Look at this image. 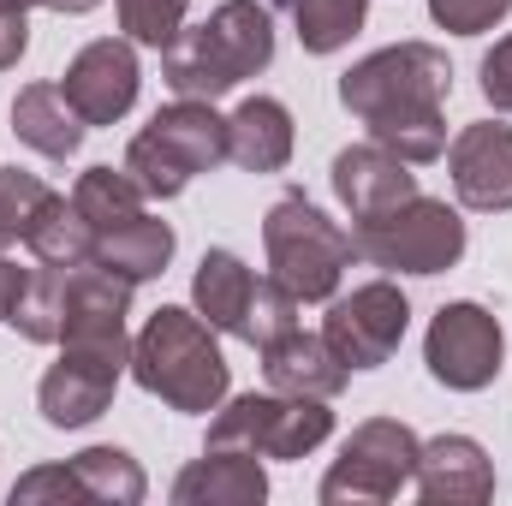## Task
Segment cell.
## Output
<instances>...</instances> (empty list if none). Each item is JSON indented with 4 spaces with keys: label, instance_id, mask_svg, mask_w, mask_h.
I'll use <instances>...</instances> for the list:
<instances>
[{
    "label": "cell",
    "instance_id": "cell-16",
    "mask_svg": "<svg viewBox=\"0 0 512 506\" xmlns=\"http://www.w3.org/2000/svg\"><path fill=\"white\" fill-rule=\"evenodd\" d=\"M173 501L179 506H256L268 501V477L245 447H209L203 459H191L173 477Z\"/></svg>",
    "mask_w": 512,
    "mask_h": 506
},
{
    "label": "cell",
    "instance_id": "cell-25",
    "mask_svg": "<svg viewBox=\"0 0 512 506\" xmlns=\"http://www.w3.org/2000/svg\"><path fill=\"white\" fill-rule=\"evenodd\" d=\"M274 6L292 12V30H298L304 54H334V48H346V42L364 30V12H370V0H274Z\"/></svg>",
    "mask_w": 512,
    "mask_h": 506
},
{
    "label": "cell",
    "instance_id": "cell-18",
    "mask_svg": "<svg viewBox=\"0 0 512 506\" xmlns=\"http://www.w3.org/2000/svg\"><path fill=\"white\" fill-rule=\"evenodd\" d=\"M262 376L274 393H298V399H334L340 387H346V364L328 352V340L322 334H304V328H292L286 340H274V346H262Z\"/></svg>",
    "mask_w": 512,
    "mask_h": 506
},
{
    "label": "cell",
    "instance_id": "cell-8",
    "mask_svg": "<svg viewBox=\"0 0 512 506\" xmlns=\"http://www.w3.org/2000/svg\"><path fill=\"white\" fill-rule=\"evenodd\" d=\"M131 370V340L126 334H72L60 340V364L36 387V411L48 429H84L114 405V387Z\"/></svg>",
    "mask_w": 512,
    "mask_h": 506
},
{
    "label": "cell",
    "instance_id": "cell-36",
    "mask_svg": "<svg viewBox=\"0 0 512 506\" xmlns=\"http://www.w3.org/2000/svg\"><path fill=\"white\" fill-rule=\"evenodd\" d=\"M0 316H6V256H0Z\"/></svg>",
    "mask_w": 512,
    "mask_h": 506
},
{
    "label": "cell",
    "instance_id": "cell-33",
    "mask_svg": "<svg viewBox=\"0 0 512 506\" xmlns=\"http://www.w3.org/2000/svg\"><path fill=\"white\" fill-rule=\"evenodd\" d=\"M24 48H30V24H24V12L0 6V72H6V66H18V60H24Z\"/></svg>",
    "mask_w": 512,
    "mask_h": 506
},
{
    "label": "cell",
    "instance_id": "cell-21",
    "mask_svg": "<svg viewBox=\"0 0 512 506\" xmlns=\"http://www.w3.org/2000/svg\"><path fill=\"white\" fill-rule=\"evenodd\" d=\"M256 274L239 262L233 251H209L191 274V298H197V316L215 328V334H239L245 340V310H251Z\"/></svg>",
    "mask_w": 512,
    "mask_h": 506
},
{
    "label": "cell",
    "instance_id": "cell-13",
    "mask_svg": "<svg viewBox=\"0 0 512 506\" xmlns=\"http://www.w3.org/2000/svg\"><path fill=\"white\" fill-rule=\"evenodd\" d=\"M447 173H453V191L465 209L477 215H501L512 209V126H465L447 149Z\"/></svg>",
    "mask_w": 512,
    "mask_h": 506
},
{
    "label": "cell",
    "instance_id": "cell-28",
    "mask_svg": "<svg viewBox=\"0 0 512 506\" xmlns=\"http://www.w3.org/2000/svg\"><path fill=\"white\" fill-rule=\"evenodd\" d=\"M120 6V30L143 48H173V36L185 30V6L191 0H114Z\"/></svg>",
    "mask_w": 512,
    "mask_h": 506
},
{
    "label": "cell",
    "instance_id": "cell-3",
    "mask_svg": "<svg viewBox=\"0 0 512 506\" xmlns=\"http://www.w3.org/2000/svg\"><path fill=\"white\" fill-rule=\"evenodd\" d=\"M131 376L143 393H155L161 405L173 411H191V417H209L221 399H227V358L215 346V328L197 316V310H179V304H161L143 334L131 340Z\"/></svg>",
    "mask_w": 512,
    "mask_h": 506
},
{
    "label": "cell",
    "instance_id": "cell-17",
    "mask_svg": "<svg viewBox=\"0 0 512 506\" xmlns=\"http://www.w3.org/2000/svg\"><path fill=\"white\" fill-rule=\"evenodd\" d=\"M0 322L12 334H24L30 346H60V334H66V268L6 262V316Z\"/></svg>",
    "mask_w": 512,
    "mask_h": 506
},
{
    "label": "cell",
    "instance_id": "cell-7",
    "mask_svg": "<svg viewBox=\"0 0 512 506\" xmlns=\"http://www.w3.org/2000/svg\"><path fill=\"white\" fill-rule=\"evenodd\" d=\"M334 435L328 399L298 393H239L233 405H215L209 447H245L256 459H304Z\"/></svg>",
    "mask_w": 512,
    "mask_h": 506
},
{
    "label": "cell",
    "instance_id": "cell-31",
    "mask_svg": "<svg viewBox=\"0 0 512 506\" xmlns=\"http://www.w3.org/2000/svg\"><path fill=\"white\" fill-rule=\"evenodd\" d=\"M42 501H84V489H78V477H72V465H36L30 477H18L12 483V506H42Z\"/></svg>",
    "mask_w": 512,
    "mask_h": 506
},
{
    "label": "cell",
    "instance_id": "cell-34",
    "mask_svg": "<svg viewBox=\"0 0 512 506\" xmlns=\"http://www.w3.org/2000/svg\"><path fill=\"white\" fill-rule=\"evenodd\" d=\"M42 6H54V12H90V6H102V0H42Z\"/></svg>",
    "mask_w": 512,
    "mask_h": 506
},
{
    "label": "cell",
    "instance_id": "cell-12",
    "mask_svg": "<svg viewBox=\"0 0 512 506\" xmlns=\"http://www.w3.org/2000/svg\"><path fill=\"white\" fill-rule=\"evenodd\" d=\"M60 96L72 102V114H78L84 126H114V120H126L131 102H137V54H131V42L102 36V42L78 48L72 66H66V78H60Z\"/></svg>",
    "mask_w": 512,
    "mask_h": 506
},
{
    "label": "cell",
    "instance_id": "cell-9",
    "mask_svg": "<svg viewBox=\"0 0 512 506\" xmlns=\"http://www.w3.org/2000/svg\"><path fill=\"white\" fill-rule=\"evenodd\" d=\"M417 435L399 417H370L352 429V441L340 447L334 471L322 477V506H382L393 501L411 471H417Z\"/></svg>",
    "mask_w": 512,
    "mask_h": 506
},
{
    "label": "cell",
    "instance_id": "cell-10",
    "mask_svg": "<svg viewBox=\"0 0 512 506\" xmlns=\"http://www.w3.org/2000/svg\"><path fill=\"white\" fill-rule=\"evenodd\" d=\"M507 358V334L483 304H441L429 334H423V364L429 376L453 393H483L501 376Z\"/></svg>",
    "mask_w": 512,
    "mask_h": 506
},
{
    "label": "cell",
    "instance_id": "cell-6",
    "mask_svg": "<svg viewBox=\"0 0 512 506\" xmlns=\"http://www.w3.org/2000/svg\"><path fill=\"white\" fill-rule=\"evenodd\" d=\"M352 245L364 262H376L387 274H441L465 256V221L459 209L417 191L376 221H352Z\"/></svg>",
    "mask_w": 512,
    "mask_h": 506
},
{
    "label": "cell",
    "instance_id": "cell-2",
    "mask_svg": "<svg viewBox=\"0 0 512 506\" xmlns=\"http://www.w3.org/2000/svg\"><path fill=\"white\" fill-rule=\"evenodd\" d=\"M268 60H274V18H268V6L227 0L197 30L173 36V48L161 60V78L173 84V96L215 102V96L239 90L245 78L268 72Z\"/></svg>",
    "mask_w": 512,
    "mask_h": 506
},
{
    "label": "cell",
    "instance_id": "cell-27",
    "mask_svg": "<svg viewBox=\"0 0 512 506\" xmlns=\"http://www.w3.org/2000/svg\"><path fill=\"white\" fill-rule=\"evenodd\" d=\"M54 203H60L54 185H42V179L24 173V167H0V251H6V245H24V239L36 233V221H42Z\"/></svg>",
    "mask_w": 512,
    "mask_h": 506
},
{
    "label": "cell",
    "instance_id": "cell-26",
    "mask_svg": "<svg viewBox=\"0 0 512 506\" xmlns=\"http://www.w3.org/2000/svg\"><path fill=\"white\" fill-rule=\"evenodd\" d=\"M36 262H48V268H84V262H96V227L72 209V197H60L42 221H36V233L24 239Z\"/></svg>",
    "mask_w": 512,
    "mask_h": 506
},
{
    "label": "cell",
    "instance_id": "cell-32",
    "mask_svg": "<svg viewBox=\"0 0 512 506\" xmlns=\"http://www.w3.org/2000/svg\"><path fill=\"white\" fill-rule=\"evenodd\" d=\"M483 96H489L501 114H512V36H501V42L483 54Z\"/></svg>",
    "mask_w": 512,
    "mask_h": 506
},
{
    "label": "cell",
    "instance_id": "cell-5",
    "mask_svg": "<svg viewBox=\"0 0 512 506\" xmlns=\"http://www.w3.org/2000/svg\"><path fill=\"white\" fill-rule=\"evenodd\" d=\"M221 161H227V120L215 114V102H191V96L161 108L126 149V173L143 185V197H179L197 173Z\"/></svg>",
    "mask_w": 512,
    "mask_h": 506
},
{
    "label": "cell",
    "instance_id": "cell-1",
    "mask_svg": "<svg viewBox=\"0 0 512 506\" xmlns=\"http://www.w3.org/2000/svg\"><path fill=\"white\" fill-rule=\"evenodd\" d=\"M447 90L453 66L435 42H393L340 78L346 114H358L370 126V143L393 149L411 167L447 155V114H441Z\"/></svg>",
    "mask_w": 512,
    "mask_h": 506
},
{
    "label": "cell",
    "instance_id": "cell-24",
    "mask_svg": "<svg viewBox=\"0 0 512 506\" xmlns=\"http://www.w3.org/2000/svg\"><path fill=\"white\" fill-rule=\"evenodd\" d=\"M72 477H78L84 501H96V506H137L149 495L143 465L131 453H120V447H84L72 459Z\"/></svg>",
    "mask_w": 512,
    "mask_h": 506
},
{
    "label": "cell",
    "instance_id": "cell-23",
    "mask_svg": "<svg viewBox=\"0 0 512 506\" xmlns=\"http://www.w3.org/2000/svg\"><path fill=\"white\" fill-rule=\"evenodd\" d=\"M72 209L96 227V239L102 233H114V227H126L143 215V185L131 179L126 167H90V173H78V185H72Z\"/></svg>",
    "mask_w": 512,
    "mask_h": 506
},
{
    "label": "cell",
    "instance_id": "cell-19",
    "mask_svg": "<svg viewBox=\"0 0 512 506\" xmlns=\"http://www.w3.org/2000/svg\"><path fill=\"white\" fill-rule=\"evenodd\" d=\"M227 161H239L245 173H280L292 161V114L274 96H251L233 108L227 120Z\"/></svg>",
    "mask_w": 512,
    "mask_h": 506
},
{
    "label": "cell",
    "instance_id": "cell-20",
    "mask_svg": "<svg viewBox=\"0 0 512 506\" xmlns=\"http://www.w3.org/2000/svg\"><path fill=\"white\" fill-rule=\"evenodd\" d=\"M12 137L30 143L48 161H66L84 143V120L72 114V102L60 96V84H24L18 102H12Z\"/></svg>",
    "mask_w": 512,
    "mask_h": 506
},
{
    "label": "cell",
    "instance_id": "cell-4",
    "mask_svg": "<svg viewBox=\"0 0 512 506\" xmlns=\"http://www.w3.org/2000/svg\"><path fill=\"white\" fill-rule=\"evenodd\" d=\"M262 251H268V268L274 280L298 298V304H322L334 298L340 274L352 268V233H340L304 191H286L274 197V209L262 215Z\"/></svg>",
    "mask_w": 512,
    "mask_h": 506
},
{
    "label": "cell",
    "instance_id": "cell-11",
    "mask_svg": "<svg viewBox=\"0 0 512 506\" xmlns=\"http://www.w3.org/2000/svg\"><path fill=\"white\" fill-rule=\"evenodd\" d=\"M405 328H411V304L393 280H370L352 298H334L322 316V340L346 370H382L399 352Z\"/></svg>",
    "mask_w": 512,
    "mask_h": 506
},
{
    "label": "cell",
    "instance_id": "cell-29",
    "mask_svg": "<svg viewBox=\"0 0 512 506\" xmlns=\"http://www.w3.org/2000/svg\"><path fill=\"white\" fill-rule=\"evenodd\" d=\"M292 328H298V298H292L280 280H256L251 310H245V340H251L256 352H262V346L286 340Z\"/></svg>",
    "mask_w": 512,
    "mask_h": 506
},
{
    "label": "cell",
    "instance_id": "cell-35",
    "mask_svg": "<svg viewBox=\"0 0 512 506\" xmlns=\"http://www.w3.org/2000/svg\"><path fill=\"white\" fill-rule=\"evenodd\" d=\"M0 6H12V12H30V6H42V0H0Z\"/></svg>",
    "mask_w": 512,
    "mask_h": 506
},
{
    "label": "cell",
    "instance_id": "cell-22",
    "mask_svg": "<svg viewBox=\"0 0 512 506\" xmlns=\"http://www.w3.org/2000/svg\"><path fill=\"white\" fill-rule=\"evenodd\" d=\"M96 262L114 268L131 286H143V280H155L173 262V227L155 221V215H137V221H126V227H114V233L96 239Z\"/></svg>",
    "mask_w": 512,
    "mask_h": 506
},
{
    "label": "cell",
    "instance_id": "cell-14",
    "mask_svg": "<svg viewBox=\"0 0 512 506\" xmlns=\"http://www.w3.org/2000/svg\"><path fill=\"white\" fill-rule=\"evenodd\" d=\"M411 483L429 506H483L495 495V465L471 435H435L417 447Z\"/></svg>",
    "mask_w": 512,
    "mask_h": 506
},
{
    "label": "cell",
    "instance_id": "cell-15",
    "mask_svg": "<svg viewBox=\"0 0 512 506\" xmlns=\"http://www.w3.org/2000/svg\"><path fill=\"white\" fill-rule=\"evenodd\" d=\"M334 191L352 209V221H376L387 209H399L405 197H417V173L382 143H352L334 155Z\"/></svg>",
    "mask_w": 512,
    "mask_h": 506
},
{
    "label": "cell",
    "instance_id": "cell-30",
    "mask_svg": "<svg viewBox=\"0 0 512 506\" xmlns=\"http://www.w3.org/2000/svg\"><path fill=\"white\" fill-rule=\"evenodd\" d=\"M507 6L512 0H429V18L453 36H483L507 18Z\"/></svg>",
    "mask_w": 512,
    "mask_h": 506
}]
</instances>
